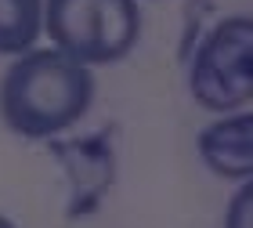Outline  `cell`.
<instances>
[{
    "label": "cell",
    "instance_id": "1",
    "mask_svg": "<svg viewBox=\"0 0 253 228\" xmlns=\"http://www.w3.org/2000/svg\"><path fill=\"white\" fill-rule=\"evenodd\" d=\"M94 101V76L58 47L18 54L0 80V120L18 138H58Z\"/></svg>",
    "mask_w": 253,
    "mask_h": 228
},
{
    "label": "cell",
    "instance_id": "2",
    "mask_svg": "<svg viewBox=\"0 0 253 228\" xmlns=\"http://www.w3.org/2000/svg\"><path fill=\"white\" fill-rule=\"evenodd\" d=\"M43 29L62 54L94 69L134 51L141 7L137 0H43Z\"/></svg>",
    "mask_w": 253,
    "mask_h": 228
},
{
    "label": "cell",
    "instance_id": "3",
    "mask_svg": "<svg viewBox=\"0 0 253 228\" xmlns=\"http://www.w3.org/2000/svg\"><path fill=\"white\" fill-rule=\"evenodd\" d=\"M188 91L206 112H239L253 101V18L232 15L199 40L188 65Z\"/></svg>",
    "mask_w": 253,
    "mask_h": 228
},
{
    "label": "cell",
    "instance_id": "4",
    "mask_svg": "<svg viewBox=\"0 0 253 228\" xmlns=\"http://www.w3.org/2000/svg\"><path fill=\"white\" fill-rule=\"evenodd\" d=\"M51 159L69 178V203L65 218L84 221L90 214L101 210L105 196L116 185V145H112V131H94L84 138H51L47 145Z\"/></svg>",
    "mask_w": 253,
    "mask_h": 228
},
{
    "label": "cell",
    "instance_id": "5",
    "mask_svg": "<svg viewBox=\"0 0 253 228\" xmlns=\"http://www.w3.org/2000/svg\"><path fill=\"white\" fill-rule=\"evenodd\" d=\"M199 156L210 174L224 181L253 178V112H228L199 131Z\"/></svg>",
    "mask_w": 253,
    "mask_h": 228
},
{
    "label": "cell",
    "instance_id": "6",
    "mask_svg": "<svg viewBox=\"0 0 253 228\" xmlns=\"http://www.w3.org/2000/svg\"><path fill=\"white\" fill-rule=\"evenodd\" d=\"M43 33V0H0V54L33 51Z\"/></svg>",
    "mask_w": 253,
    "mask_h": 228
},
{
    "label": "cell",
    "instance_id": "7",
    "mask_svg": "<svg viewBox=\"0 0 253 228\" xmlns=\"http://www.w3.org/2000/svg\"><path fill=\"white\" fill-rule=\"evenodd\" d=\"M224 228H253V178L243 181V188L232 196L224 210Z\"/></svg>",
    "mask_w": 253,
    "mask_h": 228
},
{
    "label": "cell",
    "instance_id": "8",
    "mask_svg": "<svg viewBox=\"0 0 253 228\" xmlns=\"http://www.w3.org/2000/svg\"><path fill=\"white\" fill-rule=\"evenodd\" d=\"M0 228H15V225H11V221L4 218V214H0Z\"/></svg>",
    "mask_w": 253,
    "mask_h": 228
}]
</instances>
